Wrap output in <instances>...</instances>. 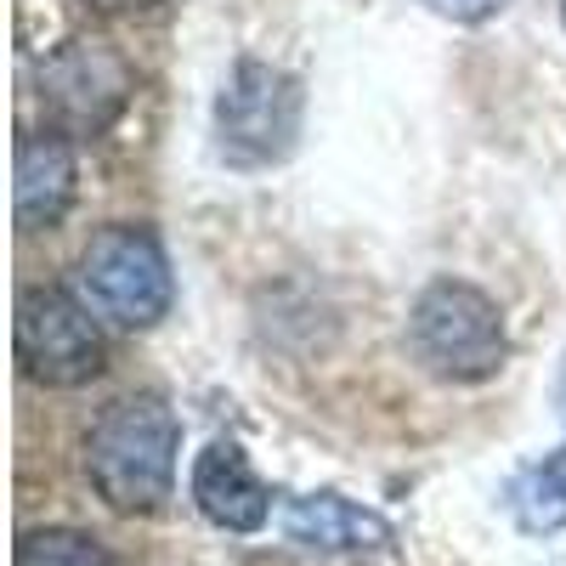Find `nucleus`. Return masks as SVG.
<instances>
[{"instance_id":"nucleus-1","label":"nucleus","mask_w":566,"mask_h":566,"mask_svg":"<svg viewBox=\"0 0 566 566\" xmlns=\"http://www.w3.org/2000/svg\"><path fill=\"white\" fill-rule=\"evenodd\" d=\"M176 448H181V419L170 413L165 397L142 391L119 397L91 424L85 470L119 515H148L176 488Z\"/></svg>"},{"instance_id":"nucleus-2","label":"nucleus","mask_w":566,"mask_h":566,"mask_svg":"<svg viewBox=\"0 0 566 566\" xmlns=\"http://www.w3.org/2000/svg\"><path fill=\"white\" fill-rule=\"evenodd\" d=\"M408 340H413V357L437 374V380H488V374L504 368V317L499 306L476 290V283H431L419 301H413V317H408Z\"/></svg>"},{"instance_id":"nucleus-3","label":"nucleus","mask_w":566,"mask_h":566,"mask_svg":"<svg viewBox=\"0 0 566 566\" xmlns=\"http://www.w3.org/2000/svg\"><path fill=\"white\" fill-rule=\"evenodd\" d=\"M80 290L119 328H154L170 312V261L148 227H103L80 255Z\"/></svg>"},{"instance_id":"nucleus-4","label":"nucleus","mask_w":566,"mask_h":566,"mask_svg":"<svg viewBox=\"0 0 566 566\" xmlns=\"http://www.w3.org/2000/svg\"><path fill=\"white\" fill-rule=\"evenodd\" d=\"M40 103L63 136H103L130 103V63L103 34H74L40 63Z\"/></svg>"},{"instance_id":"nucleus-5","label":"nucleus","mask_w":566,"mask_h":566,"mask_svg":"<svg viewBox=\"0 0 566 566\" xmlns=\"http://www.w3.org/2000/svg\"><path fill=\"white\" fill-rule=\"evenodd\" d=\"M216 130H221V148L239 165L283 159L301 136V80L272 69V63L244 57L239 69H232V80L221 85Z\"/></svg>"},{"instance_id":"nucleus-6","label":"nucleus","mask_w":566,"mask_h":566,"mask_svg":"<svg viewBox=\"0 0 566 566\" xmlns=\"http://www.w3.org/2000/svg\"><path fill=\"white\" fill-rule=\"evenodd\" d=\"M12 340H18V363H23L29 380L57 386V391H74L85 380H97L103 363H108L97 323H91L85 306L63 290H23Z\"/></svg>"},{"instance_id":"nucleus-7","label":"nucleus","mask_w":566,"mask_h":566,"mask_svg":"<svg viewBox=\"0 0 566 566\" xmlns=\"http://www.w3.org/2000/svg\"><path fill=\"white\" fill-rule=\"evenodd\" d=\"M193 504L221 533H261L272 515V493L250 470L239 442H210L193 464Z\"/></svg>"},{"instance_id":"nucleus-8","label":"nucleus","mask_w":566,"mask_h":566,"mask_svg":"<svg viewBox=\"0 0 566 566\" xmlns=\"http://www.w3.org/2000/svg\"><path fill=\"white\" fill-rule=\"evenodd\" d=\"M12 199H18V232H45L57 227L74 205V142L63 130H40L18 142V170H12Z\"/></svg>"},{"instance_id":"nucleus-9","label":"nucleus","mask_w":566,"mask_h":566,"mask_svg":"<svg viewBox=\"0 0 566 566\" xmlns=\"http://www.w3.org/2000/svg\"><path fill=\"white\" fill-rule=\"evenodd\" d=\"M283 538L301 549H386L397 533L380 510H363L340 493H306L283 504Z\"/></svg>"},{"instance_id":"nucleus-10","label":"nucleus","mask_w":566,"mask_h":566,"mask_svg":"<svg viewBox=\"0 0 566 566\" xmlns=\"http://www.w3.org/2000/svg\"><path fill=\"white\" fill-rule=\"evenodd\" d=\"M510 515L522 533H560L566 527V448L527 464L510 482Z\"/></svg>"},{"instance_id":"nucleus-11","label":"nucleus","mask_w":566,"mask_h":566,"mask_svg":"<svg viewBox=\"0 0 566 566\" xmlns=\"http://www.w3.org/2000/svg\"><path fill=\"white\" fill-rule=\"evenodd\" d=\"M18 566H108V549L74 527H40L18 538Z\"/></svg>"},{"instance_id":"nucleus-12","label":"nucleus","mask_w":566,"mask_h":566,"mask_svg":"<svg viewBox=\"0 0 566 566\" xmlns=\"http://www.w3.org/2000/svg\"><path fill=\"white\" fill-rule=\"evenodd\" d=\"M424 7H437L453 23H482L488 12H499V0H424Z\"/></svg>"},{"instance_id":"nucleus-13","label":"nucleus","mask_w":566,"mask_h":566,"mask_svg":"<svg viewBox=\"0 0 566 566\" xmlns=\"http://www.w3.org/2000/svg\"><path fill=\"white\" fill-rule=\"evenodd\" d=\"M91 12H103V18H130V12H148L159 7V0H85Z\"/></svg>"},{"instance_id":"nucleus-14","label":"nucleus","mask_w":566,"mask_h":566,"mask_svg":"<svg viewBox=\"0 0 566 566\" xmlns=\"http://www.w3.org/2000/svg\"><path fill=\"white\" fill-rule=\"evenodd\" d=\"M555 402H560V413H566V374H560V391H555Z\"/></svg>"}]
</instances>
